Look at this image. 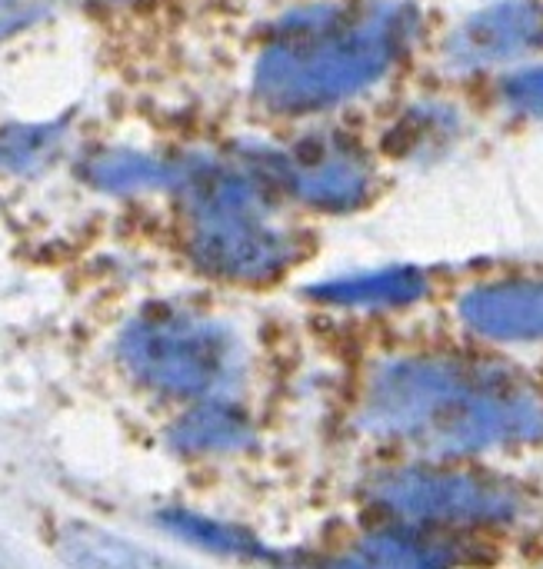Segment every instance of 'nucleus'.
I'll use <instances>...</instances> for the list:
<instances>
[{
	"instance_id": "6e6552de",
	"label": "nucleus",
	"mask_w": 543,
	"mask_h": 569,
	"mask_svg": "<svg viewBox=\"0 0 543 569\" xmlns=\"http://www.w3.org/2000/svg\"><path fill=\"white\" fill-rule=\"evenodd\" d=\"M461 320L494 343H543V280H501L461 300Z\"/></svg>"
},
{
	"instance_id": "9d476101",
	"label": "nucleus",
	"mask_w": 543,
	"mask_h": 569,
	"mask_svg": "<svg viewBox=\"0 0 543 569\" xmlns=\"http://www.w3.org/2000/svg\"><path fill=\"white\" fill-rule=\"evenodd\" d=\"M361 557L364 563H381V567H451V563H464L467 550L457 540V533L387 523L384 530H377L361 543Z\"/></svg>"
},
{
	"instance_id": "423d86ee",
	"label": "nucleus",
	"mask_w": 543,
	"mask_h": 569,
	"mask_svg": "<svg viewBox=\"0 0 543 569\" xmlns=\"http://www.w3.org/2000/svg\"><path fill=\"white\" fill-rule=\"evenodd\" d=\"M270 173L290 190V197L327 213L357 210L374 193V167L367 153L337 133L300 140L274 160Z\"/></svg>"
},
{
	"instance_id": "20e7f679",
	"label": "nucleus",
	"mask_w": 543,
	"mask_h": 569,
	"mask_svg": "<svg viewBox=\"0 0 543 569\" xmlns=\"http://www.w3.org/2000/svg\"><path fill=\"white\" fill-rule=\"evenodd\" d=\"M120 360L150 393L190 403L220 397L244 370L240 347L220 323L174 307L137 317L120 337Z\"/></svg>"
},
{
	"instance_id": "f257e3e1",
	"label": "nucleus",
	"mask_w": 543,
	"mask_h": 569,
	"mask_svg": "<svg viewBox=\"0 0 543 569\" xmlns=\"http://www.w3.org/2000/svg\"><path fill=\"white\" fill-rule=\"evenodd\" d=\"M361 427L424 457H474L537 443L543 397L497 363L411 353L371 373L361 397Z\"/></svg>"
},
{
	"instance_id": "2eb2a0df",
	"label": "nucleus",
	"mask_w": 543,
	"mask_h": 569,
	"mask_svg": "<svg viewBox=\"0 0 543 569\" xmlns=\"http://www.w3.org/2000/svg\"><path fill=\"white\" fill-rule=\"evenodd\" d=\"M170 527H174L180 537H187V540H194V543H204V547H210V550H220V553H244V550L254 547L244 533L227 530V527L210 523V520H200V517H187V513H174V517H170Z\"/></svg>"
},
{
	"instance_id": "ddd939ff",
	"label": "nucleus",
	"mask_w": 543,
	"mask_h": 569,
	"mask_svg": "<svg viewBox=\"0 0 543 569\" xmlns=\"http://www.w3.org/2000/svg\"><path fill=\"white\" fill-rule=\"evenodd\" d=\"M57 140H60V127L57 123L7 127V130H0V167L3 170H30L43 157L53 153Z\"/></svg>"
},
{
	"instance_id": "f3484780",
	"label": "nucleus",
	"mask_w": 543,
	"mask_h": 569,
	"mask_svg": "<svg viewBox=\"0 0 543 569\" xmlns=\"http://www.w3.org/2000/svg\"><path fill=\"white\" fill-rule=\"evenodd\" d=\"M80 3H90V7H130V3H140V0H80Z\"/></svg>"
},
{
	"instance_id": "1a4fd4ad",
	"label": "nucleus",
	"mask_w": 543,
	"mask_h": 569,
	"mask_svg": "<svg viewBox=\"0 0 543 569\" xmlns=\"http://www.w3.org/2000/svg\"><path fill=\"white\" fill-rule=\"evenodd\" d=\"M254 437L247 413H240L224 397L197 400L170 430V443L190 457H217L244 450Z\"/></svg>"
},
{
	"instance_id": "f8f14e48",
	"label": "nucleus",
	"mask_w": 543,
	"mask_h": 569,
	"mask_svg": "<svg viewBox=\"0 0 543 569\" xmlns=\"http://www.w3.org/2000/svg\"><path fill=\"white\" fill-rule=\"evenodd\" d=\"M83 173L93 187L117 190V193L157 187L167 180V170L154 157H144L137 150H103V153L87 160Z\"/></svg>"
},
{
	"instance_id": "0eeeda50",
	"label": "nucleus",
	"mask_w": 543,
	"mask_h": 569,
	"mask_svg": "<svg viewBox=\"0 0 543 569\" xmlns=\"http://www.w3.org/2000/svg\"><path fill=\"white\" fill-rule=\"evenodd\" d=\"M543 47V7L534 0H501L467 17L447 43L461 67H501Z\"/></svg>"
},
{
	"instance_id": "7ed1b4c3",
	"label": "nucleus",
	"mask_w": 543,
	"mask_h": 569,
	"mask_svg": "<svg viewBox=\"0 0 543 569\" xmlns=\"http://www.w3.org/2000/svg\"><path fill=\"white\" fill-rule=\"evenodd\" d=\"M184 227L190 260L224 283H274L300 253L260 183L224 167H200L184 177Z\"/></svg>"
},
{
	"instance_id": "39448f33",
	"label": "nucleus",
	"mask_w": 543,
	"mask_h": 569,
	"mask_svg": "<svg viewBox=\"0 0 543 569\" xmlns=\"http://www.w3.org/2000/svg\"><path fill=\"white\" fill-rule=\"evenodd\" d=\"M371 503L391 520L441 533L501 527L521 513V493L487 473L407 467L371 487Z\"/></svg>"
},
{
	"instance_id": "4468645a",
	"label": "nucleus",
	"mask_w": 543,
	"mask_h": 569,
	"mask_svg": "<svg viewBox=\"0 0 543 569\" xmlns=\"http://www.w3.org/2000/svg\"><path fill=\"white\" fill-rule=\"evenodd\" d=\"M501 100L507 110L527 120H543V63L521 67L501 80Z\"/></svg>"
},
{
	"instance_id": "f03ea898",
	"label": "nucleus",
	"mask_w": 543,
	"mask_h": 569,
	"mask_svg": "<svg viewBox=\"0 0 543 569\" xmlns=\"http://www.w3.org/2000/svg\"><path fill=\"white\" fill-rule=\"evenodd\" d=\"M414 17L401 3L314 7L280 23L254 67V93L274 113H317L377 87L404 57Z\"/></svg>"
},
{
	"instance_id": "9b49d317",
	"label": "nucleus",
	"mask_w": 543,
	"mask_h": 569,
	"mask_svg": "<svg viewBox=\"0 0 543 569\" xmlns=\"http://www.w3.org/2000/svg\"><path fill=\"white\" fill-rule=\"evenodd\" d=\"M427 277L411 267L397 270H381L367 277H351V280H334L317 290L320 300L327 303H344V307H401L417 297H424Z\"/></svg>"
},
{
	"instance_id": "dca6fc26",
	"label": "nucleus",
	"mask_w": 543,
	"mask_h": 569,
	"mask_svg": "<svg viewBox=\"0 0 543 569\" xmlns=\"http://www.w3.org/2000/svg\"><path fill=\"white\" fill-rule=\"evenodd\" d=\"M43 10V0H0V37L27 27Z\"/></svg>"
}]
</instances>
